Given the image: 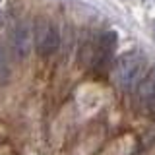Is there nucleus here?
Returning a JSON list of instances; mask_svg holds the SVG:
<instances>
[{"label":"nucleus","mask_w":155,"mask_h":155,"mask_svg":"<svg viewBox=\"0 0 155 155\" xmlns=\"http://www.w3.org/2000/svg\"><path fill=\"white\" fill-rule=\"evenodd\" d=\"M60 47V35L58 29L51 21L39 19L35 23V48L41 56H48L58 51Z\"/></svg>","instance_id":"obj_2"},{"label":"nucleus","mask_w":155,"mask_h":155,"mask_svg":"<svg viewBox=\"0 0 155 155\" xmlns=\"http://www.w3.org/2000/svg\"><path fill=\"white\" fill-rule=\"evenodd\" d=\"M31 41H35V27H31V23L21 21L12 29L10 43H12V51L18 58H25L31 52Z\"/></svg>","instance_id":"obj_3"},{"label":"nucleus","mask_w":155,"mask_h":155,"mask_svg":"<svg viewBox=\"0 0 155 155\" xmlns=\"http://www.w3.org/2000/svg\"><path fill=\"white\" fill-rule=\"evenodd\" d=\"M138 97L143 105L155 103V70H149L145 78L138 84Z\"/></svg>","instance_id":"obj_5"},{"label":"nucleus","mask_w":155,"mask_h":155,"mask_svg":"<svg viewBox=\"0 0 155 155\" xmlns=\"http://www.w3.org/2000/svg\"><path fill=\"white\" fill-rule=\"evenodd\" d=\"M143 68H145V58L140 52H126L114 62L113 68V78L122 89H132L143 80Z\"/></svg>","instance_id":"obj_1"},{"label":"nucleus","mask_w":155,"mask_h":155,"mask_svg":"<svg viewBox=\"0 0 155 155\" xmlns=\"http://www.w3.org/2000/svg\"><path fill=\"white\" fill-rule=\"evenodd\" d=\"M8 80H10V64H8L6 52L0 45V84H6Z\"/></svg>","instance_id":"obj_6"},{"label":"nucleus","mask_w":155,"mask_h":155,"mask_svg":"<svg viewBox=\"0 0 155 155\" xmlns=\"http://www.w3.org/2000/svg\"><path fill=\"white\" fill-rule=\"evenodd\" d=\"M114 47H116V33L105 31L99 37V43H97V48H95V62L97 64H107L110 60V56H113Z\"/></svg>","instance_id":"obj_4"}]
</instances>
